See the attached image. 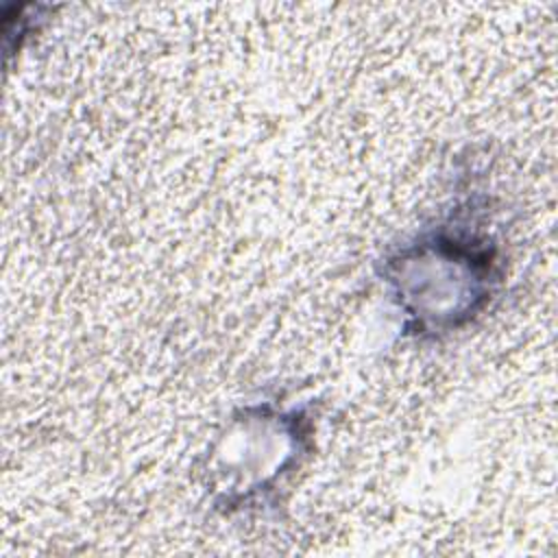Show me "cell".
Masks as SVG:
<instances>
[{"instance_id":"1","label":"cell","mask_w":558,"mask_h":558,"mask_svg":"<svg viewBox=\"0 0 558 558\" xmlns=\"http://www.w3.org/2000/svg\"><path fill=\"white\" fill-rule=\"evenodd\" d=\"M388 281L414 333H447L471 320L497 281L488 240L440 225L388 259Z\"/></svg>"}]
</instances>
